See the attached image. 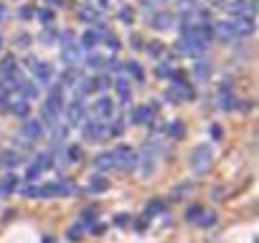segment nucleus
<instances>
[{
	"instance_id": "nucleus-1",
	"label": "nucleus",
	"mask_w": 259,
	"mask_h": 243,
	"mask_svg": "<svg viewBox=\"0 0 259 243\" xmlns=\"http://www.w3.org/2000/svg\"><path fill=\"white\" fill-rule=\"evenodd\" d=\"M191 170L196 175H206L211 167H213V147L211 145H198L191 150Z\"/></svg>"
},
{
	"instance_id": "nucleus-2",
	"label": "nucleus",
	"mask_w": 259,
	"mask_h": 243,
	"mask_svg": "<svg viewBox=\"0 0 259 243\" xmlns=\"http://www.w3.org/2000/svg\"><path fill=\"white\" fill-rule=\"evenodd\" d=\"M112 160H114V167L130 172V170H135V167H138V150L127 147V145H119V147L112 152Z\"/></svg>"
},
{
	"instance_id": "nucleus-3",
	"label": "nucleus",
	"mask_w": 259,
	"mask_h": 243,
	"mask_svg": "<svg viewBox=\"0 0 259 243\" xmlns=\"http://www.w3.org/2000/svg\"><path fill=\"white\" fill-rule=\"evenodd\" d=\"M28 66H31L33 79H36L38 84H51V81H54V69H51V64H46V61H41V58H28Z\"/></svg>"
},
{
	"instance_id": "nucleus-4",
	"label": "nucleus",
	"mask_w": 259,
	"mask_h": 243,
	"mask_svg": "<svg viewBox=\"0 0 259 243\" xmlns=\"http://www.w3.org/2000/svg\"><path fill=\"white\" fill-rule=\"evenodd\" d=\"M84 137L89 142H102L107 140V122H99L94 116V122H84Z\"/></svg>"
},
{
	"instance_id": "nucleus-5",
	"label": "nucleus",
	"mask_w": 259,
	"mask_h": 243,
	"mask_svg": "<svg viewBox=\"0 0 259 243\" xmlns=\"http://www.w3.org/2000/svg\"><path fill=\"white\" fill-rule=\"evenodd\" d=\"M66 122H69L71 127H79V125H84V122H87V111H84L81 96H76V99L69 104V109H66Z\"/></svg>"
},
{
	"instance_id": "nucleus-6",
	"label": "nucleus",
	"mask_w": 259,
	"mask_h": 243,
	"mask_svg": "<svg viewBox=\"0 0 259 243\" xmlns=\"http://www.w3.org/2000/svg\"><path fill=\"white\" fill-rule=\"evenodd\" d=\"M153 122H155V109L150 104L135 106L130 111V125H153Z\"/></svg>"
},
{
	"instance_id": "nucleus-7",
	"label": "nucleus",
	"mask_w": 259,
	"mask_h": 243,
	"mask_svg": "<svg viewBox=\"0 0 259 243\" xmlns=\"http://www.w3.org/2000/svg\"><path fill=\"white\" fill-rule=\"evenodd\" d=\"M44 137V125L38 119H26L23 122V140H28V142H36V140H41Z\"/></svg>"
},
{
	"instance_id": "nucleus-8",
	"label": "nucleus",
	"mask_w": 259,
	"mask_h": 243,
	"mask_svg": "<svg viewBox=\"0 0 259 243\" xmlns=\"http://www.w3.org/2000/svg\"><path fill=\"white\" fill-rule=\"evenodd\" d=\"M229 26L234 31V38H241V36H249L254 31V18H231Z\"/></svg>"
},
{
	"instance_id": "nucleus-9",
	"label": "nucleus",
	"mask_w": 259,
	"mask_h": 243,
	"mask_svg": "<svg viewBox=\"0 0 259 243\" xmlns=\"http://www.w3.org/2000/svg\"><path fill=\"white\" fill-rule=\"evenodd\" d=\"M112 111H114V99H109V96L102 94V96L97 99V104H94V116H97V119H109Z\"/></svg>"
},
{
	"instance_id": "nucleus-10",
	"label": "nucleus",
	"mask_w": 259,
	"mask_h": 243,
	"mask_svg": "<svg viewBox=\"0 0 259 243\" xmlns=\"http://www.w3.org/2000/svg\"><path fill=\"white\" fill-rule=\"evenodd\" d=\"M219 106L224 109V111H234L239 104H236V96L231 94V89H229V84H224L221 86V91H219Z\"/></svg>"
},
{
	"instance_id": "nucleus-11",
	"label": "nucleus",
	"mask_w": 259,
	"mask_h": 243,
	"mask_svg": "<svg viewBox=\"0 0 259 243\" xmlns=\"http://www.w3.org/2000/svg\"><path fill=\"white\" fill-rule=\"evenodd\" d=\"M213 36L219 38V41H236L234 38V31H231V26H229V21H219V23H213Z\"/></svg>"
},
{
	"instance_id": "nucleus-12",
	"label": "nucleus",
	"mask_w": 259,
	"mask_h": 243,
	"mask_svg": "<svg viewBox=\"0 0 259 243\" xmlns=\"http://www.w3.org/2000/svg\"><path fill=\"white\" fill-rule=\"evenodd\" d=\"M193 79H196V81H208V79H211V64L203 61V58H198V61L193 64Z\"/></svg>"
},
{
	"instance_id": "nucleus-13",
	"label": "nucleus",
	"mask_w": 259,
	"mask_h": 243,
	"mask_svg": "<svg viewBox=\"0 0 259 243\" xmlns=\"http://www.w3.org/2000/svg\"><path fill=\"white\" fill-rule=\"evenodd\" d=\"M94 167L99 170V172H109V170H114V160H112V152H99L94 160Z\"/></svg>"
},
{
	"instance_id": "nucleus-14",
	"label": "nucleus",
	"mask_w": 259,
	"mask_h": 243,
	"mask_svg": "<svg viewBox=\"0 0 259 243\" xmlns=\"http://www.w3.org/2000/svg\"><path fill=\"white\" fill-rule=\"evenodd\" d=\"M64 61H66L69 66H76V64H81V61H84V56H81V48H79L76 43L66 46V48H64Z\"/></svg>"
},
{
	"instance_id": "nucleus-15",
	"label": "nucleus",
	"mask_w": 259,
	"mask_h": 243,
	"mask_svg": "<svg viewBox=\"0 0 259 243\" xmlns=\"http://www.w3.org/2000/svg\"><path fill=\"white\" fill-rule=\"evenodd\" d=\"M124 69H127V74L133 76L138 84H143V81H145V69H143L138 61H127V64H124Z\"/></svg>"
},
{
	"instance_id": "nucleus-16",
	"label": "nucleus",
	"mask_w": 259,
	"mask_h": 243,
	"mask_svg": "<svg viewBox=\"0 0 259 243\" xmlns=\"http://www.w3.org/2000/svg\"><path fill=\"white\" fill-rule=\"evenodd\" d=\"M150 26L158 28V31H165V28H170V16L163 13V11H160V13H153V16H150Z\"/></svg>"
},
{
	"instance_id": "nucleus-17",
	"label": "nucleus",
	"mask_w": 259,
	"mask_h": 243,
	"mask_svg": "<svg viewBox=\"0 0 259 243\" xmlns=\"http://www.w3.org/2000/svg\"><path fill=\"white\" fill-rule=\"evenodd\" d=\"M0 74H3L6 79H8V76H13V74H18V64H16V58H13V56H6L3 61H0Z\"/></svg>"
},
{
	"instance_id": "nucleus-18",
	"label": "nucleus",
	"mask_w": 259,
	"mask_h": 243,
	"mask_svg": "<svg viewBox=\"0 0 259 243\" xmlns=\"http://www.w3.org/2000/svg\"><path fill=\"white\" fill-rule=\"evenodd\" d=\"M79 18H81L84 23H99V21H102V13H99L97 8H89V6H84V8L79 11Z\"/></svg>"
},
{
	"instance_id": "nucleus-19",
	"label": "nucleus",
	"mask_w": 259,
	"mask_h": 243,
	"mask_svg": "<svg viewBox=\"0 0 259 243\" xmlns=\"http://www.w3.org/2000/svg\"><path fill=\"white\" fill-rule=\"evenodd\" d=\"M54 193H56L59 198H64V195L76 193V188H74V183H71V180H56V183H54Z\"/></svg>"
},
{
	"instance_id": "nucleus-20",
	"label": "nucleus",
	"mask_w": 259,
	"mask_h": 243,
	"mask_svg": "<svg viewBox=\"0 0 259 243\" xmlns=\"http://www.w3.org/2000/svg\"><path fill=\"white\" fill-rule=\"evenodd\" d=\"M216 223H219V215L213 210H203L198 215V220H196V225H201V228H213Z\"/></svg>"
},
{
	"instance_id": "nucleus-21",
	"label": "nucleus",
	"mask_w": 259,
	"mask_h": 243,
	"mask_svg": "<svg viewBox=\"0 0 259 243\" xmlns=\"http://www.w3.org/2000/svg\"><path fill=\"white\" fill-rule=\"evenodd\" d=\"M66 132H69V127L61 125V122H56V125L51 127V140H54V145H61V142L66 140Z\"/></svg>"
},
{
	"instance_id": "nucleus-22",
	"label": "nucleus",
	"mask_w": 259,
	"mask_h": 243,
	"mask_svg": "<svg viewBox=\"0 0 259 243\" xmlns=\"http://www.w3.org/2000/svg\"><path fill=\"white\" fill-rule=\"evenodd\" d=\"M165 132L173 137V140H181L183 135H186V127H183V122H168V125H165Z\"/></svg>"
},
{
	"instance_id": "nucleus-23",
	"label": "nucleus",
	"mask_w": 259,
	"mask_h": 243,
	"mask_svg": "<svg viewBox=\"0 0 259 243\" xmlns=\"http://www.w3.org/2000/svg\"><path fill=\"white\" fill-rule=\"evenodd\" d=\"M8 109H11L16 116H23V119H28V109H31V104H28L26 99H18V101H13Z\"/></svg>"
},
{
	"instance_id": "nucleus-24",
	"label": "nucleus",
	"mask_w": 259,
	"mask_h": 243,
	"mask_svg": "<svg viewBox=\"0 0 259 243\" xmlns=\"http://www.w3.org/2000/svg\"><path fill=\"white\" fill-rule=\"evenodd\" d=\"M41 172H46V170H51V165H54V155L51 152H41V155H36V162H33Z\"/></svg>"
},
{
	"instance_id": "nucleus-25",
	"label": "nucleus",
	"mask_w": 259,
	"mask_h": 243,
	"mask_svg": "<svg viewBox=\"0 0 259 243\" xmlns=\"http://www.w3.org/2000/svg\"><path fill=\"white\" fill-rule=\"evenodd\" d=\"M122 135H124V122L122 119L107 122V137H122Z\"/></svg>"
},
{
	"instance_id": "nucleus-26",
	"label": "nucleus",
	"mask_w": 259,
	"mask_h": 243,
	"mask_svg": "<svg viewBox=\"0 0 259 243\" xmlns=\"http://www.w3.org/2000/svg\"><path fill=\"white\" fill-rule=\"evenodd\" d=\"M114 89H117V94H119V104H127V101H130V84H127L124 79H117V81H114Z\"/></svg>"
},
{
	"instance_id": "nucleus-27",
	"label": "nucleus",
	"mask_w": 259,
	"mask_h": 243,
	"mask_svg": "<svg viewBox=\"0 0 259 243\" xmlns=\"http://www.w3.org/2000/svg\"><path fill=\"white\" fill-rule=\"evenodd\" d=\"M99 38H102V36H99L94 28H89V31L81 36V46H84V48H94V46L99 43Z\"/></svg>"
},
{
	"instance_id": "nucleus-28",
	"label": "nucleus",
	"mask_w": 259,
	"mask_h": 243,
	"mask_svg": "<svg viewBox=\"0 0 259 243\" xmlns=\"http://www.w3.org/2000/svg\"><path fill=\"white\" fill-rule=\"evenodd\" d=\"M21 94H23L26 101H28V99H36V96H38V84H36V81H23Z\"/></svg>"
},
{
	"instance_id": "nucleus-29",
	"label": "nucleus",
	"mask_w": 259,
	"mask_h": 243,
	"mask_svg": "<svg viewBox=\"0 0 259 243\" xmlns=\"http://www.w3.org/2000/svg\"><path fill=\"white\" fill-rule=\"evenodd\" d=\"M87 190H89V193H104V190H109V183H107L104 177H97V175H94V177L89 180V188H87Z\"/></svg>"
},
{
	"instance_id": "nucleus-30",
	"label": "nucleus",
	"mask_w": 259,
	"mask_h": 243,
	"mask_svg": "<svg viewBox=\"0 0 259 243\" xmlns=\"http://www.w3.org/2000/svg\"><path fill=\"white\" fill-rule=\"evenodd\" d=\"M18 185H21V180L16 177V175H8L6 180H3V185H0V193H13V190H18Z\"/></svg>"
},
{
	"instance_id": "nucleus-31",
	"label": "nucleus",
	"mask_w": 259,
	"mask_h": 243,
	"mask_svg": "<svg viewBox=\"0 0 259 243\" xmlns=\"http://www.w3.org/2000/svg\"><path fill=\"white\" fill-rule=\"evenodd\" d=\"M81 157H84V150H81V147L71 145V147L66 150V162H69V165H76V162H79Z\"/></svg>"
},
{
	"instance_id": "nucleus-32",
	"label": "nucleus",
	"mask_w": 259,
	"mask_h": 243,
	"mask_svg": "<svg viewBox=\"0 0 259 243\" xmlns=\"http://www.w3.org/2000/svg\"><path fill=\"white\" fill-rule=\"evenodd\" d=\"M163 210H165V203H163V200H150V203L145 205V213H148V215H160Z\"/></svg>"
},
{
	"instance_id": "nucleus-33",
	"label": "nucleus",
	"mask_w": 259,
	"mask_h": 243,
	"mask_svg": "<svg viewBox=\"0 0 259 243\" xmlns=\"http://www.w3.org/2000/svg\"><path fill=\"white\" fill-rule=\"evenodd\" d=\"M0 162H3L6 167H16V165H21V155L18 152H6L3 157H0Z\"/></svg>"
},
{
	"instance_id": "nucleus-34",
	"label": "nucleus",
	"mask_w": 259,
	"mask_h": 243,
	"mask_svg": "<svg viewBox=\"0 0 259 243\" xmlns=\"http://www.w3.org/2000/svg\"><path fill=\"white\" fill-rule=\"evenodd\" d=\"M33 16H36L44 26H51V21H54V11H51V8H41V11H36Z\"/></svg>"
},
{
	"instance_id": "nucleus-35",
	"label": "nucleus",
	"mask_w": 259,
	"mask_h": 243,
	"mask_svg": "<svg viewBox=\"0 0 259 243\" xmlns=\"http://www.w3.org/2000/svg\"><path fill=\"white\" fill-rule=\"evenodd\" d=\"M61 79H64V84H66V86H76V81H79L81 76H79V71H76V69H66Z\"/></svg>"
},
{
	"instance_id": "nucleus-36",
	"label": "nucleus",
	"mask_w": 259,
	"mask_h": 243,
	"mask_svg": "<svg viewBox=\"0 0 259 243\" xmlns=\"http://www.w3.org/2000/svg\"><path fill=\"white\" fill-rule=\"evenodd\" d=\"M81 235H84V225H81V223H76V225H71V228L66 230V238H69L71 243H76Z\"/></svg>"
},
{
	"instance_id": "nucleus-37",
	"label": "nucleus",
	"mask_w": 259,
	"mask_h": 243,
	"mask_svg": "<svg viewBox=\"0 0 259 243\" xmlns=\"http://www.w3.org/2000/svg\"><path fill=\"white\" fill-rule=\"evenodd\" d=\"M170 74H173V69H170L165 61H160V64L155 66V76H158V79H170Z\"/></svg>"
},
{
	"instance_id": "nucleus-38",
	"label": "nucleus",
	"mask_w": 259,
	"mask_h": 243,
	"mask_svg": "<svg viewBox=\"0 0 259 243\" xmlns=\"http://www.w3.org/2000/svg\"><path fill=\"white\" fill-rule=\"evenodd\" d=\"M41 41H44V43H46V46H51V43H54V41H59V33H56V31H54V28H46V31H44V33H41Z\"/></svg>"
},
{
	"instance_id": "nucleus-39",
	"label": "nucleus",
	"mask_w": 259,
	"mask_h": 243,
	"mask_svg": "<svg viewBox=\"0 0 259 243\" xmlns=\"http://www.w3.org/2000/svg\"><path fill=\"white\" fill-rule=\"evenodd\" d=\"M148 53H150L153 58H160V56L165 53V48H163V43H158V41H153V43L148 46Z\"/></svg>"
},
{
	"instance_id": "nucleus-40",
	"label": "nucleus",
	"mask_w": 259,
	"mask_h": 243,
	"mask_svg": "<svg viewBox=\"0 0 259 243\" xmlns=\"http://www.w3.org/2000/svg\"><path fill=\"white\" fill-rule=\"evenodd\" d=\"M87 66L89 69H102L104 66V58L99 53H92V56H87Z\"/></svg>"
},
{
	"instance_id": "nucleus-41",
	"label": "nucleus",
	"mask_w": 259,
	"mask_h": 243,
	"mask_svg": "<svg viewBox=\"0 0 259 243\" xmlns=\"http://www.w3.org/2000/svg\"><path fill=\"white\" fill-rule=\"evenodd\" d=\"M130 220H133V215H130V213H117V215H114V220H112V223H114V225H117V228H124V225H127V223H130Z\"/></svg>"
},
{
	"instance_id": "nucleus-42",
	"label": "nucleus",
	"mask_w": 259,
	"mask_h": 243,
	"mask_svg": "<svg viewBox=\"0 0 259 243\" xmlns=\"http://www.w3.org/2000/svg\"><path fill=\"white\" fill-rule=\"evenodd\" d=\"M38 177H41V170H38L36 165H31V167L26 170V180H28V183H38Z\"/></svg>"
},
{
	"instance_id": "nucleus-43",
	"label": "nucleus",
	"mask_w": 259,
	"mask_h": 243,
	"mask_svg": "<svg viewBox=\"0 0 259 243\" xmlns=\"http://www.w3.org/2000/svg\"><path fill=\"white\" fill-rule=\"evenodd\" d=\"M201 213H203V208H201V205H193V208H188V213H186V218H188L191 223H196Z\"/></svg>"
},
{
	"instance_id": "nucleus-44",
	"label": "nucleus",
	"mask_w": 259,
	"mask_h": 243,
	"mask_svg": "<svg viewBox=\"0 0 259 243\" xmlns=\"http://www.w3.org/2000/svg\"><path fill=\"white\" fill-rule=\"evenodd\" d=\"M119 21L122 23H133V8H119Z\"/></svg>"
},
{
	"instance_id": "nucleus-45",
	"label": "nucleus",
	"mask_w": 259,
	"mask_h": 243,
	"mask_svg": "<svg viewBox=\"0 0 259 243\" xmlns=\"http://www.w3.org/2000/svg\"><path fill=\"white\" fill-rule=\"evenodd\" d=\"M71 43H76V41H74V33H71V31H64V33H61V46L66 48V46H71Z\"/></svg>"
},
{
	"instance_id": "nucleus-46",
	"label": "nucleus",
	"mask_w": 259,
	"mask_h": 243,
	"mask_svg": "<svg viewBox=\"0 0 259 243\" xmlns=\"http://www.w3.org/2000/svg\"><path fill=\"white\" fill-rule=\"evenodd\" d=\"M33 13H36V8H31V6H23V8H21V18H23V21H28Z\"/></svg>"
},
{
	"instance_id": "nucleus-47",
	"label": "nucleus",
	"mask_w": 259,
	"mask_h": 243,
	"mask_svg": "<svg viewBox=\"0 0 259 243\" xmlns=\"http://www.w3.org/2000/svg\"><path fill=\"white\" fill-rule=\"evenodd\" d=\"M18 46H21V48H28V46H31V36H28V33H21V36H18Z\"/></svg>"
},
{
	"instance_id": "nucleus-48",
	"label": "nucleus",
	"mask_w": 259,
	"mask_h": 243,
	"mask_svg": "<svg viewBox=\"0 0 259 243\" xmlns=\"http://www.w3.org/2000/svg\"><path fill=\"white\" fill-rule=\"evenodd\" d=\"M107 46H109L112 51H117V48H119V38H117V36H109V33H107Z\"/></svg>"
},
{
	"instance_id": "nucleus-49",
	"label": "nucleus",
	"mask_w": 259,
	"mask_h": 243,
	"mask_svg": "<svg viewBox=\"0 0 259 243\" xmlns=\"http://www.w3.org/2000/svg\"><path fill=\"white\" fill-rule=\"evenodd\" d=\"M130 46H133V48H138V51H140V48H143L145 43H143V38H140V36H133V38H130Z\"/></svg>"
},
{
	"instance_id": "nucleus-50",
	"label": "nucleus",
	"mask_w": 259,
	"mask_h": 243,
	"mask_svg": "<svg viewBox=\"0 0 259 243\" xmlns=\"http://www.w3.org/2000/svg\"><path fill=\"white\" fill-rule=\"evenodd\" d=\"M211 137H213V140H221V137H224V130H221L219 125H213V127H211Z\"/></svg>"
},
{
	"instance_id": "nucleus-51",
	"label": "nucleus",
	"mask_w": 259,
	"mask_h": 243,
	"mask_svg": "<svg viewBox=\"0 0 259 243\" xmlns=\"http://www.w3.org/2000/svg\"><path fill=\"white\" fill-rule=\"evenodd\" d=\"M135 230H140V233H145V230H148V220H145V218H140V220H135Z\"/></svg>"
},
{
	"instance_id": "nucleus-52",
	"label": "nucleus",
	"mask_w": 259,
	"mask_h": 243,
	"mask_svg": "<svg viewBox=\"0 0 259 243\" xmlns=\"http://www.w3.org/2000/svg\"><path fill=\"white\" fill-rule=\"evenodd\" d=\"M6 16H8V11H6V6L0 3V21H6Z\"/></svg>"
},
{
	"instance_id": "nucleus-53",
	"label": "nucleus",
	"mask_w": 259,
	"mask_h": 243,
	"mask_svg": "<svg viewBox=\"0 0 259 243\" xmlns=\"http://www.w3.org/2000/svg\"><path fill=\"white\" fill-rule=\"evenodd\" d=\"M46 3H49V6H61L64 0H46Z\"/></svg>"
},
{
	"instance_id": "nucleus-54",
	"label": "nucleus",
	"mask_w": 259,
	"mask_h": 243,
	"mask_svg": "<svg viewBox=\"0 0 259 243\" xmlns=\"http://www.w3.org/2000/svg\"><path fill=\"white\" fill-rule=\"evenodd\" d=\"M112 3H114V0H102V8H109Z\"/></svg>"
},
{
	"instance_id": "nucleus-55",
	"label": "nucleus",
	"mask_w": 259,
	"mask_h": 243,
	"mask_svg": "<svg viewBox=\"0 0 259 243\" xmlns=\"http://www.w3.org/2000/svg\"><path fill=\"white\" fill-rule=\"evenodd\" d=\"M44 243H56V240H54L51 235H44Z\"/></svg>"
},
{
	"instance_id": "nucleus-56",
	"label": "nucleus",
	"mask_w": 259,
	"mask_h": 243,
	"mask_svg": "<svg viewBox=\"0 0 259 243\" xmlns=\"http://www.w3.org/2000/svg\"><path fill=\"white\" fill-rule=\"evenodd\" d=\"M0 48H3V36H0Z\"/></svg>"
}]
</instances>
